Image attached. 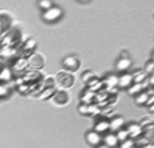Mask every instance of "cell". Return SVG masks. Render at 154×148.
<instances>
[{
	"label": "cell",
	"mask_w": 154,
	"mask_h": 148,
	"mask_svg": "<svg viewBox=\"0 0 154 148\" xmlns=\"http://www.w3.org/2000/svg\"><path fill=\"white\" fill-rule=\"evenodd\" d=\"M43 19L48 23H53V22H57L58 19L62 16V9L58 8V6H52L47 10L43 11Z\"/></svg>",
	"instance_id": "obj_1"
},
{
	"label": "cell",
	"mask_w": 154,
	"mask_h": 148,
	"mask_svg": "<svg viewBox=\"0 0 154 148\" xmlns=\"http://www.w3.org/2000/svg\"><path fill=\"white\" fill-rule=\"evenodd\" d=\"M106 84L109 87H112V86H116L118 84V78L116 77H114V75H110L109 78L106 79Z\"/></svg>",
	"instance_id": "obj_15"
},
{
	"label": "cell",
	"mask_w": 154,
	"mask_h": 148,
	"mask_svg": "<svg viewBox=\"0 0 154 148\" xmlns=\"http://www.w3.org/2000/svg\"><path fill=\"white\" fill-rule=\"evenodd\" d=\"M116 138H118L119 142H124V141H126L129 138V134H128L126 129H120L116 132Z\"/></svg>",
	"instance_id": "obj_12"
},
{
	"label": "cell",
	"mask_w": 154,
	"mask_h": 148,
	"mask_svg": "<svg viewBox=\"0 0 154 148\" xmlns=\"http://www.w3.org/2000/svg\"><path fill=\"white\" fill-rule=\"evenodd\" d=\"M126 132H128V134H129V137H137L142 133V127L138 126V124H130L129 127H128Z\"/></svg>",
	"instance_id": "obj_7"
},
{
	"label": "cell",
	"mask_w": 154,
	"mask_h": 148,
	"mask_svg": "<svg viewBox=\"0 0 154 148\" xmlns=\"http://www.w3.org/2000/svg\"><path fill=\"white\" fill-rule=\"evenodd\" d=\"M131 82H133V77H131L130 74H123V75L120 77V78H118V84H119L120 87H123V88L130 87Z\"/></svg>",
	"instance_id": "obj_5"
},
{
	"label": "cell",
	"mask_w": 154,
	"mask_h": 148,
	"mask_svg": "<svg viewBox=\"0 0 154 148\" xmlns=\"http://www.w3.org/2000/svg\"><path fill=\"white\" fill-rule=\"evenodd\" d=\"M120 148H134V141L128 138L126 141H124V142H121Z\"/></svg>",
	"instance_id": "obj_14"
},
{
	"label": "cell",
	"mask_w": 154,
	"mask_h": 148,
	"mask_svg": "<svg viewBox=\"0 0 154 148\" xmlns=\"http://www.w3.org/2000/svg\"><path fill=\"white\" fill-rule=\"evenodd\" d=\"M148 70H149V72H153V63L149 64V69Z\"/></svg>",
	"instance_id": "obj_19"
},
{
	"label": "cell",
	"mask_w": 154,
	"mask_h": 148,
	"mask_svg": "<svg viewBox=\"0 0 154 148\" xmlns=\"http://www.w3.org/2000/svg\"><path fill=\"white\" fill-rule=\"evenodd\" d=\"M38 4H39V6L43 10H47V9H49V8H52V6H53L52 1H49V0H41Z\"/></svg>",
	"instance_id": "obj_13"
},
{
	"label": "cell",
	"mask_w": 154,
	"mask_h": 148,
	"mask_svg": "<svg viewBox=\"0 0 154 148\" xmlns=\"http://www.w3.org/2000/svg\"><path fill=\"white\" fill-rule=\"evenodd\" d=\"M86 141L91 144V146H95V147H97L99 144H101L102 142V137H101V134L99 133H96V132H88L87 133V136H86Z\"/></svg>",
	"instance_id": "obj_2"
},
{
	"label": "cell",
	"mask_w": 154,
	"mask_h": 148,
	"mask_svg": "<svg viewBox=\"0 0 154 148\" xmlns=\"http://www.w3.org/2000/svg\"><path fill=\"white\" fill-rule=\"evenodd\" d=\"M63 65L69 69H75L79 65V60H77V58H75V57H67L66 59L63 60Z\"/></svg>",
	"instance_id": "obj_8"
},
{
	"label": "cell",
	"mask_w": 154,
	"mask_h": 148,
	"mask_svg": "<svg viewBox=\"0 0 154 148\" xmlns=\"http://www.w3.org/2000/svg\"><path fill=\"white\" fill-rule=\"evenodd\" d=\"M102 141H104V144H105L106 147H109V148H112V147H115V146H118V143H119V141H118V138H116V134H115V133H109V134H106L105 138L102 139Z\"/></svg>",
	"instance_id": "obj_4"
},
{
	"label": "cell",
	"mask_w": 154,
	"mask_h": 148,
	"mask_svg": "<svg viewBox=\"0 0 154 148\" xmlns=\"http://www.w3.org/2000/svg\"><path fill=\"white\" fill-rule=\"evenodd\" d=\"M107 131H109V122H107V120H100V122H97V123H96L95 131H94V132L101 134V133H105V132H107Z\"/></svg>",
	"instance_id": "obj_6"
},
{
	"label": "cell",
	"mask_w": 154,
	"mask_h": 148,
	"mask_svg": "<svg viewBox=\"0 0 154 148\" xmlns=\"http://www.w3.org/2000/svg\"><path fill=\"white\" fill-rule=\"evenodd\" d=\"M96 148H109V147H106L105 144H99V146L96 147Z\"/></svg>",
	"instance_id": "obj_18"
},
{
	"label": "cell",
	"mask_w": 154,
	"mask_h": 148,
	"mask_svg": "<svg viewBox=\"0 0 154 148\" xmlns=\"http://www.w3.org/2000/svg\"><path fill=\"white\" fill-rule=\"evenodd\" d=\"M142 89H143L142 83H140V84L135 83V84H133V86L129 87L128 92H129V94H131V95H137V94H139V93H142Z\"/></svg>",
	"instance_id": "obj_11"
},
{
	"label": "cell",
	"mask_w": 154,
	"mask_h": 148,
	"mask_svg": "<svg viewBox=\"0 0 154 148\" xmlns=\"http://www.w3.org/2000/svg\"><path fill=\"white\" fill-rule=\"evenodd\" d=\"M123 126H124V119L121 117H115L111 122H109V131L118 132L123 128Z\"/></svg>",
	"instance_id": "obj_3"
},
{
	"label": "cell",
	"mask_w": 154,
	"mask_h": 148,
	"mask_svg": "<svg viewBox=\"0 0 154 148\" xmlns=\"http://www.w3.org/2000/svg\"><path fill=\"white\" fill-rule=\"evenodd\" d=\"M10 70L9 69H4L3 72H2V74H0V78L2 79H4V80H9L10 79Z\"/></svg>",
	"instance_id": "obj_16"
},
{
	"label": "cell",
	"mask_w": 154,
	"mask_h": 148,
	"mask_svg": "<svg viewBox=\"0 0 154 148\" xmlns=\"http://www.w3.org/2000/svg\"><path fill=\"white\" fill-rule=\"evenodd\" d=\"M5 94H8V88L5 86H0V97H3Z\"/></svg>",
	"instance_id": "obj_17"
},
{
	"label": "cell",
	"mask_w": 154,
	"mask_h": 148,
	"mask_svg": "<svg viewBox=\"0 0 154 148\" xmlns=\"http://www.w3.org/2000/svg\"><path fill=\"white\" fill-rule=\"evenodd\" d=\"M148 99H149L148 93L142 92V93H139V94L135 95V102H137V104H140V106H142V104H146Z\"/></svg>",
	"instance_id": "obj_10"
},
{
	"label": "cell",
	"mask_w": 154,
	"mask_h": 148,
	"mask_svg": "<svg viewBox=\"0 0 154 148\" xmlns=\"http://www.w3.org/2000/svg\"><path fill=\"white\" fill-rule=\"evenodd\" d=\"M131 65V62L130 59H128V58H121V59H119V62L116 63V67L119 70H126V69H129Z\"/></svg>",
	"instance_id": "obj_9"
}]
</instances>
